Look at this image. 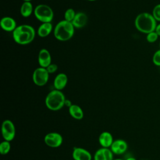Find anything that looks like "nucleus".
Segmentation results:
<instances>
[{
    "label": "nucleus",
    "mask_w": 160,
    "mask_h": 160,
    "mask_svg": "<svg viewBox=\"0 0 160 160\" xmlns=\"http://www.w3.org/2000/svg\"><path fill=\"white\" fill-rule=\"evenodd\" d=\"M136 28L141 32L148 34L155 31L157 26V21L152 14L149 12H141L139 14L134 21Z\"/></svg>",
    "instance_id": "nucleus-1"
},
{
    "label": "nucleus",
    "mask_w": 160,
    "mask_h": 160,
    "mask_svg": "<svg viewBox=\"0 0 160 160\" xmlns=\"http://www.w3.org/2000/svg\"><path fill=\"white\" fill-rule=\"evenodd\" d=\"M36 32L30 25L22 24L17 26L12 32V38L14 41L21 45H26L31 43L34 39Z\"/></svg>",
    "instance_id": "nucleus-2"
},
{
    "label": "nucleus",
    "mask_w": 160,
    "mask_h": 160,
    "mask_svg": "<svg viewBox=\"0 0 160 160\" xmlns=\"http://www.w3.org/2000/svg\"><path fill=\"white\" fill-rule=\"evenodd\" d=\"M66 100L65 96L61 91L54 89L50 91L46 96L45 104L49 110L56 111L65 105Z\"/></svg>",
    "instance_id": "nucleus-3"
},
{
    "label": "nucleus",
    "mask_w": 160,
    "mask_h": 160,
    "mask_svg": "<svg viewBox=\"0 0 160 160\" xmlns=\"http://www.w3.org/2000/svg\"><path fill=\"white\" fill-rule=\"evenodd\" d=\"M74 32V27L72 22L64 19L59 21L54 29L55 38L61 41H66L70 39L73 36Z\"/></svg>",
    "instance_id": "nucleus-4"
},
{
    "label": "nucleus",
    "mask_w": 160,
    "mask_h": 160,
    "mask_svg": "<svg viewBox=\"0 0 160 160\" xmlns=\"http://www.w3.org/2000/svg\"><path fill=\"white\" fill-rule=\"evenodd\" d=\"M34 14L37 19L44 22H51L54 17V12L51 8L46 4H39L34 10Z\"/></svg>",
    "instance_id": "nucleus-5"
},
{
    "label": "nucleus",
    "mask_w": 160,
    "mask_h": 160,
    "mask_svg": "<svg viewBox=\"0 0 160 160\" xmlns=\"http://www.w3.org/2000/svg\"><path fill=\"white\" fill-rule=\"evenodd\" d=\"M1 133L4 140L11 142L16 136V128L14 123L9 119L4 120L1 125Z\"/></svg>",
    "instance_id": "nucleus-6"
},
{
    "label": "nucleus",
    "mask_w": 160,
    "mask_h": 160,
    "mask_svg": "<svg viewBox=\"0 0 160 160\" xmlns=\"http://www.w3.org/2000/svg\"><path fill=\"white\" fill-rule=\"evenodd\" d=\"M49 73L44 68H36L32 74L33 82L38 86H44L48 81Z\"/></svg>",
    "instance_id": "nucleus-7"
},
{
    "label": "nucleus",
    "mask_w": 160,
    "mask_h": 160,
    "mask_svg": "<svg viewBox=\"0 0 160 160\" xmlns=\"http://www.w3.org/2000/svg\"><path fill=\"white\" fill-rule=\"evenodd\" d=\"M44 141L45 144L50 148H58L62 143V137L61 134L56 132H51L48 133L44 138Z\"/></svg>",
    "instance_id": "nucleus-8"
},
{
    "label": "nucleus",
    "mask_w": 160,
    "mask_h": 160,
    "mask_svg": "<svg viewBox=\"0 0 160 160\" xmlns=\"http://www.w3.org/2000/svg\"><path fill=\"white\" fill-rule=\"evenodd\" d=\"M72 156L74 160H91L92 156L90 152L82 148L75 147L73 148Z\"/></svg>",
    "instance_id": "nucleus-9"
},
{
    "label": "nucleus",
    "mask_w": 160,
    "mask_h": 160,
    "mask_svg": "<svg viewBox=\"0 0 160 160\" xmlns=\"http://www.w3.org/2000/svg\"><path fill=\"white\" fill-rule=\"evenodd\" d=\"M110 149L113 154L119 155L124 153L128 149V144L123 139H116L113 141Z\"/></svg>",
    "instance_id": "nucleus-10"
},
{
    "label": "nucleus",
    "mask_w": 160,
    "mask_h": 160,
    "mask_svg": "<svg viewBox=\"0 0 160 160\" xmlns=\"http://www.w3.org/2000/svg\"><path fill=\"white\" fill-rule=\"evenodd\" d=\"M113 152L109 148H101L94 155V160H113Z\"/></svg>",
    "instance_id": "nucleus-11"
},
{
    "label": "nucleus",
    "mask_w": 160,
    "mask_h": 160,
    "mask_svg": "<svg viewBox=\"0 0 160 160\" xmlns=\"http://www.w3.org/2000/svg\"><path fill=\"white\" fill-rule=\"evenodd\" d=\"M38 62L41 67L46 68L51 64V56L48 50L42 49L38 54Z\"/></svg>",
    "instance_id": "nucleus-12"
},
{
    "label": "nucleus",
    "mask_w": 160,
    "mask_h": 160,
    "mask_svg": "<svg viewBox=\"0 0 160 160\" xmlns=\"http://www.w3.org/2000/svg\"><path fill=\"white\" fill-rule=\"evenodd\" d=\"M0 26L3 30L8 32H13L17 28L16 21L12 18L9 16L4 17L1 19Z\"/></svg>",
    "instance_id": "nucleus-13"
},
{
    "label": "nucleus",
    "mask_w": 160,
    "mask_h": 160,
    "mask_svg": "<svg viewBox=\"0 0 160 160\" xmlns=\"http://www.w3.org/2000/svg\"><path fill=\"white\" fill-rule=\"evenodd\" d=\"M99 142L102 148H110L114 140L112 134L108 131L101 132L99 136Z\"/></svg>",
    "instance_id": "nucleus-14"
},
{
    "label": "nucleus",
    "mask_w": 160,
    "mask_h": 160,
    "mask_svg": "<svg viewBox=\"0 0 160 160\" xmlns=\"http://www.w3.org/2000/svg\"><path fill=\"white\" fill-rule=\"evenodd\" d=\"M88 22V16L87 15L82 12H79L76 14V16L72 21V24L74 26V28L80 29L85 26Z\"/></svg>",
    "instance_id": "nucleus-15"
},
{
    "label": "nucleus",
    "mask_w": 160,
    "mask_h": 160,
    "mask_svg": "<svg viewBox=\"0 0 160 160\" xmlns=\"http://www.w3.org/2000/svg\"><path fill=\"white\" fill-rule=\"evenodd\" d=\"M68 83V77L64 73L58 74L54 80V86L56 89L61 91Z\"/></svg>",
    "instance_id": "nucleus-16"
},
{
    "label": "nucleus",
    "mask_w": 160,
    "mask_h": 160,
    "mask_svg": "<svg viewBox=\"0 0 160 160\" xmlns=\"http://www.w3.org/2000/svg\"><path fill=\"white\" fill-rule=\"evenodd\" d=\"M70 116L75 119L81 120L84 117V112L81 108L77 104H72L68 109Z\"/></svg>",
    "instance_id": "nucleus-17"
},
{
    "label": "nucleus",
    "mask_w": 160,
    "mask_h": 160,
    "mask_svg": "<svg viewBox=\"0 0 160 160\" xmlns=\"http://www.w3.org/2000/svg\"><path fill=\"white\" fill-rule=\"evenodd\" d=\"M52 30V25L51 22L42 23L38 29V34L41 38L48 36Z\"/></svg>",
    "instance_id": "nucleus-18"
},
{
    "label": "nucleus",
    "mask_w": 160,
    "mask_h": 160,
    "mask_svg": "<svg viewBox=\"0 0 160 160\" xmlns=\"http://www.w3.org/2000/svg\"><path fill=\"white\" fill-rule=\"evenodd\" d=\"M33 11L32 4L29 1H24L20 8V12L22 16L28 18L30 16Z\"/></svg>",
    "instance_id": "nucleus-19"
},
{
    "label": "nucleus",
    "mask_w": 160,
    "mask_h": 160,
    "mask_svg": "<svg viewBox=\"0 0 160 160\" xmlns=\"http://www.w3.org/2000/svg\"><path fill=\"white\" fill-rule=\"evenodd\" d=\"M11 150V143L8 141H3L0 144V153L2 155L7 154Z\"/></svg>",
    "instance_id": "nucleus-20"
},
{
    "label": "nucleus",
    "mask_w": 160,
    "mask_h": 160,
    "mask_svg": "<svg viewBox=\"0 0 160 160\" xmlns=\"http://www.w3.org/2000/svg\"><path fill=\"white\" fill-rule=\"evenodd\" d=\"M76 12L72 8H69L65 12H64V20L72 22L73 21L75 16H76Z\"/></svg>",
    "instance_id": "nucleus-21"
},
{
    "label": "nucleus",
    "mask_w": 160,
    "mask_h": 160,
    "mask_svg": "<svg viewBox=\"0 0 160 160\" xmlns=\"http://www.w3.org/2000/svg\"><path fill=\"white\" fill-rule=\"evenodd\" d=\"M158 37H159V36L156 32V31H153V32L147 34L146 40L149 43H153V42H155L158 40Z\"/></svg>",
    "instance_id": "nucleus-22"
},
{
    "label": "nucleus",
    "mask_w": 160,
    "mask_h": 160,
    "mask_svg": "<svg viewBox=\"0 0 160 160\" xmlns=\"http://www.w3.org/2000/svg\"><path fill=\"white\" fill-rule=\"evenodd\" d=\"M152 14L156 21L160 22V4H158L154 7Z\"/></svg>",
    "instance_id": "nucleus-23"
},
{
    "label": "nucleus",
    "mask_w": 160,
    "mask_h": 160,
    "mask_svg": "<svg viewBox=\"0 0 160 160\" xmlns=\"http://www.w3.org/2000/svg\"><path fill=\"white\" fill-rule=\"evenodd\" d=\"M152 62L157 66H160V49L157 50L152 56Z\"/></svg>",
    "instance_id": "nucleus-24"
},
{
    "label": "nucleus",
    "mask_w": 160,
    "mask_h": 160,
    "mask_svg": "<svg viewBox=\"0 0 160 160\" xmlns=\"http://www.w3.org/2000/svg\"><path fill=\"white\" fill-rule=\"evenodd\" d=\"M48 71V72L49 74H52L54 72H55L57 69H58V66L55 64H51L49 66H48L46 68Z\"/></svg>",
    "instance_id": "nucleus-25"
},
{
    "label": "nucleus",
    "mask_w": 160,
    "mask_h": 160,
    "mask_svg": "<svg viewBox=\"0 0 160 160\" xmlns=\"http://www.w3.org/2000/svg\"><path fill=\"white\" fill-rule=\"evenodd\" d=\"M155 31L158 34V36H160V22L157 24V26H156V29H155Z\"/></svg>",
    "instance_id": "nucleus-26"
},
{
    "label": "nucleus",
    "mask_w": 160,
    "mask_h": 160,
    "mask_svg": "<svg viewBox=\"0 0 160 160\" xmlns=\"http://www.w3.org/2000/svg\"><path fill=\"white\" fill-rule=\"evenodd\" d=\"M126 160H136V159L133 157H129V158H127Z\"/></svg>",
    "instance_id": "nucleus-27"
},
{
    "label": "nucleus",
    "mask_w": 160,
    "mask_h": 160,
    "mask_svg": "<svg viewBox=\"0 0 160 160\" xmlns=\"http://www.w3.org/2000/svg\"><path fill=\"white\" fill-rule=\"evenodd\" d=\"M113 160H123L122 159H113Z\"/></svg>",
    "instance_id": "nucleus-28"
},
{
    "label": "nucleus",
    "mask_w": 160,
    "mask_h": 160,
    "mask_svg": "<svg viewBox=\"0 0 160 160\" xmlns=\"http://www.w3.org/2000/svg\"><path fill=\"white\" fill-rule=\"evenodd\" d=\"M23 1H29V2H30L31 0H23Z\"/></svg>",
    "instance_id": "nucleus-29"
},
{
    "label": "nucleus",
    "mask_w": 160,
    "mask_h": 160,
    "mask_svg": "<svg viewBox=\"0 0 160 160\" xmlns=\"http://www.w3.org/2000/svg\"><path fill=\"white\" fill-rule=\"evenodd\" d=\"M88 1H96V0H88Z\"/></svg>",
    "instance_id": "nucleus-30"
},
{
    "label": "nucleus",
    "mask_w": 160,
    "mask_h": 160,
    "mask_svg": "<svg viewBox=\"0 0 160 160\" xmlns=\"http://www.w3.org/2000/svg\"><path fill=\"white\" fill-rule=\"evenodd\" d=\"M159 49H160V42H159Z\"/></svg>",
    "instance_id": "nucleus-31"
}]
</instances>
